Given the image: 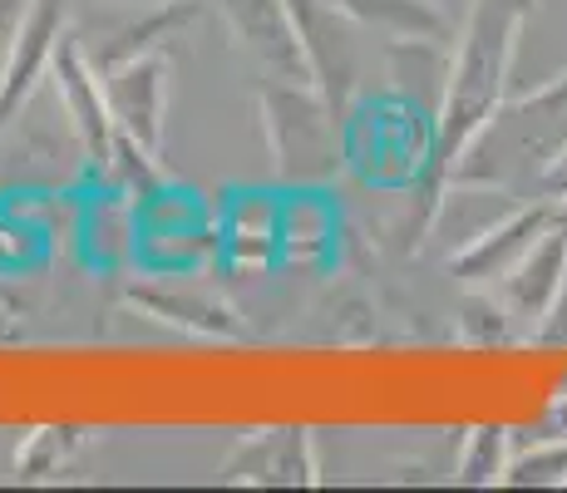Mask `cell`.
I'll return each mask as SVG.
<instances>
[{"instance_id": "obj_13", "label": "cell", "mask_w": 567, "mask_h": 493, "mask_svg": "<svg viewBox=\"0 0 567 493\" xmlns=\"http://www.w3.org/2000/svg\"><path fill=\"white\" fill-rule=\"evenodd\" d=\"M84 247L94 261H124L138 251V213L128 193H109L90 207V223H84Z\"/></svg>"}, {"instance_id": "obj_20", "label": "cell", "mask_w": 567, "mask_h": 493, "mask_svg": "<svg viewBox=\"0 0 567 493\" xmlns=\"http://www.w3.org/2000/svg\"><path fill=\"white\" fill-rule=\"evenodd\" d=\"M538 440H567V394H558V400L548 404V414H543V424H538Z\"/></svg>"}, {"instance_id": "obj_1", "label": "cell", "mask_w": 567, "mask_h": 493, "mask_svg": "<svg viewBox=\"0 0 567 493\" xmlns=\"http://www.w3.org/2000/svg\"><path fill=\"white\" fill-rule=\"evenodd\" d=\"M533 0H474L464 30H460V54L450 64V80L440 94V124H434V178L450 183L460 168L464 148L478 138V129L494 119L504 104L508 70H514L523 20H528Z\"/></svg>"}, {"instance_id": "obj_2", "label": "cell", "mask_w": 567, "mask_h": 493, "mask_svg": "<svg viewBox=\"0 0 567 493\" xmlns=\"http://www.w3.org/2000/svg\"><path fill=\"white\" fill-rule=\"evenodd\" d=\"M261 109V134H267L271 163H277L281 183L316 188L331 183L346 163L341 148V119L321 99L316 84H287V80H261L257 94Z\"/></svg>"}, {"instance_id": "obj_17", "label": "cell", "mask_w": 567, "mask_h": 493, "mask_svg": "<svg viewBox=\"0 0 567 493\" xmlns=\"http://www.w3.org/2000/svg\"><path fill=\"white\" fill-rule=\"evenodd\" d=\"M504 484H514V489L567 484V440H533V449H518V454L508 459Z\"/></svg>"}, {"instance_id": "obj_14", "label": "cell", "mask_w": 567, "mask_h": 493, "mask_svg": "<svg viewBox=\"0 0 567 493\" xmlns=\"http://www.w3.org/2000/svg\"><path fill=\"white\" fill-rule=\"evenodd\" d=\"M331 237V207L316 193L281 197V223H277V247H287L291 261H307L316 251H326Z\"/></svg>"}, {"instance_id": "obj_8", "label": "cell", "mask_w": 567, "mask_h": 493, "mask_svg": "<svg viewBox=\"0 0 567 493\" xmlns=\"http://www.w3.org/2000/svg\"><path fill=\"white\" fill-rule=\"evenodd\" d=\"M563 291H567V227L553 223L538 243L523 251L518 267L498 281L494 296L508 306V316H514V321L543 326L553 311H558Z\"/></svg>"}, {"instance_id": "obj_9", "label": "cell", "mask_w": 567, "mask_h": 493, "mask_svg": "<svg viewBox=\"0 0 567 493\" xmlns=\"http://www.w3.org/2000/svg\"><path fill=\"white\" fill-rule=\"evenodd\" d=\"M193 20H198V0H163V6L134 10L124 20H104L100 30H74V35H80L84 54L94 60V70L104 74L114 64L158 50L163 40H178L183 25H193Z\"/></svg>"}, {"instance_id": "obj_18", "label": "cell", "mask_w": 567, "mask_h": 493, "mask_svg": "<svg viewBox=\"0 0 567 493\" xmlns=\"http://www.w3.org/2000/svg\"><path fill=\"white\" fill-rule=\"evenodd\" d=\"M460 326H464L468 341H508V326H514V316H508V306L498 301V296H488L484 287H474V296L464 301Z\"/></svg>"}, {"instance_id": "obj_7", "label": "cell", "mask_w": 567, "mask_h": 493, "mask_svg": "<svg viewBox=\"0 0 567 493\" xmlns=\"http://www.w3.org/2000/svg\"><path fill=\"white\" fill-rule=\"evenodd\" d=\"M104 94L114 129L128 138H138L144 148H163V129H168V60L158 50L124 60L114 70H104Z\"/></svg>"}, {"instance_id": "obj_12", "label": "cell", "mask_w": 567, "mask_h": 493, "mask_svg": "<svg viewBox=\"0 0 567 493\" xmlns=\"http://www.w3.org/2000/svg\"><path fill=\"white\" fill-rule=\"evenodd\" d=\"M64 10H70V0H35V10L25 16L20 45L10 54V94H6L10 104L50 70L54 50H60V40H64Z\"/></svg>"}, {"instance_id": "obj_4", "label": "cell", "mask_w": 567, "mask_h": 493, "mask_svg": "<svg viewBox=\"0 0 567 493\" xmlns=\"http://www.w3.org/2000/svg\"><path fill=\"white\" fill-rule=\"evenodd\" d=\"M50 70H54V90H60V109H64V119H70L74 144H80V153L94 163V168H104L109 153H114L118 129H114V114H109L104 74L94 70V60L84 54L80 35L60 40Z\"/></svg>"}, {"instance_id": "obj_16", "label": "cell", "mask_w": 567, "mask_h": 493, "mask_svg": "<svg viewBox=\"0 0 567 493\" xmlns=\"http://www.w3.org/2000/svg\"><path fill=\"white\" fill-rule=\"evenodd\" d=\"M508 459H514V449H508L504 424H478V430L468 434L464 454H460V484H468V489L504 484Z\"/></svg>"}, {"instance_id": "obj_5", "label": "cell", "mask_w": 567, "mask_h": 493, "mask_svg": "<svg viewBox=\"0 0 567 493\" xmlns=\"http://www.w3.org/2000/svg\"><path fill=\"white\" fill-rule=\"evenodd\" d=\"M553 223H558V207H553V197H543V203L508 207V213L498 217L494 227H484L474 243H464L460 251H454L450 271L464 281V287H498V281H504L508 271L523 261V251L538 243V237L548 233Z\"/></svg>"}, {"instance_id": "obj_3", "label": "cell", "mask_w": 567, "mask_h": 493, "mask_svg": "<svg viewBox=\"0 0 567 493\" xmlns=\"http://www.w3.org/2000/svg\"><path fill=\"white\" fill-rule=\"evenodd\" d=\"M287 10L301 50H307L316 90L331 104V114L346 124V104H351L355 74H361V64H355V20L331 0H287Z\"/></svg>"}, {"instance_id": "obj_11", "label": "cell", "mask_w": 567, "mask_h": 493, "mask_svg": "<svg viewBox=\"0 0 567 493\" xmlns=\"http://www.w3.org/2000/svg\"><path fill=\"white\" fill-rule=\"evenodd\" d=\"M361 30H380L390 40H450V16L434 0H331Z\"/></svg>"}, {"instance_id": "obj_10", "label": "cell", "mask_w": 567, "mask_h": 493, "mask_svg": "<svg viewBox=\"0 0 567 493\" xmlns=\"http://www.w3.org/2000/svg\"><path fill=\"white\" fill-rule=\"evenodd\" d=\"M223 479H257V484H311L316 459L307 444V430H277L257 434L227 459Z\"/></svg>"}, {"instance_id": "obj_19", "label": "cell", "mask_w": 567, "mask_h": 493, "mask_svg": "<svg viewBox=\"0 0 567 493\" xmlns=\"http://www.w3.org/2000/svg\"><path fill=\"white\" fill-rule=\"evenodd\" d=\"M538 188H543V197H553V203H558V197H567V144H563L558 158H553L548 168H543Z\"/></svg>"}, {"instance_id": "obj_15", "label": "cell", "mask_w": 567, "mask_h": 493, "mask_svg": "<svg viewBox=\"0 0 567 493\" xmlns=\"http://www.w3.org/2000/svg\"><path fill=\"white\" fill-rule=\"evenodd\" d=\"M104 173H109V183H114L118 193H128L134 203L168 183L163 178V168H158V153L144 148L138 138H128V134H114V153H109Z\"/></svg>"}, {"instance_id": "obj_6", "label": "cell", "mask_w": 567, "mask_h": 493, "mask_svg": "<svg viewBox=\"0 0 567 493\" xmlns=\"http://www.w3.org/2000/svg\"><path fill=\"white\" fill-rule=\"evenodd\" d=\"M223 16L233 25L237 45L252 54L261 80H287V84H316L307 50L297 40L287 0H223Z\"/></svg>"}]
</instances>
